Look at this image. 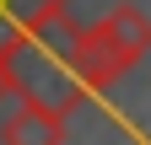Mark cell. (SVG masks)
Instances as JSON below:
<instances>
[{"label":"cell","instance_id":"6da1fadb","mask_svg":"<svg viewBox=\"0 0 151 145\" xmlns=\"http://www.w3.org/2000/svg\"><path fill=\"white\" fill-rule=\"evenodd\" d=\"M70 27H76L70 11H60L54 22L32 27L16 43L0 48L6 54V70H11V92L43 102L49 113H60V118L86 102V86L76 81V70H70Z\"/></svg>","mask_w":151,"mask_h":145},{"label":"cell","instance_id":"7a4b0ae2","mask_svg":"<svg viewBox=\"0 0 151 145\" xmlns=\"http://www.w3.org/2000/svg\"><path fill=\"white\" fill-rule=\"evenodd\" d=\"M70 70H76V81L86 86V97H97V92H108L129 70V59L113 54V43L97 27H70Z\"/></svg>","mask_w":151,"mask_h":145},{"label":"cell","instance_id":"5b68a950","mask_svg":"<svg viewBox=\"0 0 151 145\" xmlns=\"http://www.w3.org/2000/svg\"><path fill=\"white\" fill-rule=\"evenodd\" d=\"M60 11H70V0H0V48L16 43L22 32L54 22Z\"/></svg>","mask_w":151,"mask_h":145},{"label":"cell","instance_id":"3957f363","mask_svg":"<svg viewBox=\"0 0 151 145\" xmlns=\"http://www.w3.org/2000/svg\"><path fill=\"white\" fill-rule=\"evenodd\" d=\"M97 32L113 43V54H119V59H129V65L151 54V16H146L140 6H129V0H124V6H113V11L103 16Z\"/></svg>","mask_w":151,"mask_h":145},{"label":"cell","instance_id":"277c9868","mask_svg":"<svg viewBox=\"0 0 151 145\" xmlns=\"http://www.w3.org/2000/svg\"><path fill=\"white\" fill-rule=\"evenodd\" d=\"M70 129H65V118L60 113H49L43 102H32V97H22L16 102V113L0 124V140H11V145H54V140H65Z\"/></svg>","mask_w":151,"mask_h":145},{"label":"cell","instance_id":"8992f818","mask_svg":"<svg viewBox=\"0 0 151 145\" xmlns=\"http://www.w3.org/2000/svg\"><path fill=\"white\" fill-rule=\"evenodd\" d=\"M11 97V70H6V54H0V102Z\"/></svg>","mask_w":151,"mask_h":145}]
</instances>
